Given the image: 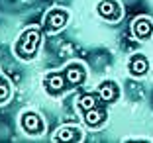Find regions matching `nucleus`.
Masks as SVG:
<instances>
[{
	"instance_id": "obj_1",
	"label": "nucleus",
	"mask_w": 153,
	"mask_h": 143,
	"mask_svg": "<svg viewBox=\"0 0 153 143\" xmlns=\"http://www.w3.org/2000/svg\"><path fill=\"white\" fill-rule=\"evenodd\" d=\"M86 76H88L86 63L75 59V61H69L67 65H63L57 71L45 73L43 79H41V86H43V92L47 96L61 98V96H65V94L73 92L75 88L85 84Z\"/></svg>"
},
{
	"instance_id": "obj_7",
	"label": "nucleus",
	"mask_w": 153,
	"mask_h": 143,
	"mask_svg": "<svg viewBox=\"0 0 153 143\" xmlns=\"http://www.w3.org/2000/svg\"><path fill=\"white\" fill-rule=\"evenodd\" d=\"M51 139L55 143H59V141L61 143H82L85 141V131H82V127H79L75 124H65L55 130Z\"/></svg>"
},
{
	"instance_id": "obj_3",
	"label": "nucleus",
	"mask_w": 153,
	"mask_h": 143,
	"mask_svg": "<svg viewBox=\"0 0 153 143\" xmlns=\"http://www.w3.org/2000/svg\"><path fill=\"white\" fill-rule=\"evenodd\" d=\"M43 36H45V31L41 26H30L26 30H22L12 45L14 55L24 63H30L33 59H37V55L41 51V45H43Z\"/></svg>"
},
{
	"instance_id": "obj_5",
	"label": "nucleus",
	"mask_w": 153,
	"mask_h": 143,
	"mask_svg": "<svg viewBox=\"0 0 153 143\" xmlns=\"http://www.w3.org/2000/svg\"><path fill=\"white\" fill-rule=\"evenodd\" d=\"M71 20V12L63 6H53L47 12L43 14V20H41V27H43L45 36H51V33H57V31L65 30Z\"/></svg>"
},
{
	"instance_id": "obj_11",
	"label": "nucleus",
	"mask_w": 153,
	"mask_h": 143,
	"mask_svg": "<svg viewBox=\"0 0 153 143\" xmlns=\"http://www.w3.org/2000/svg\"><path fill=\"white\" fill-rule=\"evenodd\" d=\"M12 94H14L12 82H10V79L4 73L0 71V106H6L10 102V98H12Z\"/></svg>"
},
{
	"instance_id": "obj_8",
	"label": "nucleus",
	"mask_w": 153,
	"mask_h": 143,
	"mask_svg": "<svg viewBox=\"0 0 153 143\" xmlns=\"http://www.w3.org/2000/svg\"><path fill=\"white\" fill-rule=\"evenodd\" d=\"M130 31L134 36V39H137V41L153 39V18H149V16H135L130 24Z\"/></svg>"
},
{
	"instance_id": "obj_10",
	"label": "nucleus",
	"mask_w": 153,
	"mask_h": 143,
	"mask_svg": "<svg viewBox=\"0 0 153 143\" xmlns=\"http://www.w3.org/2000/svg\"><path fill=\"white\" fill-rule=\"evenodd\" d=\"M96 90H98V94L108 104H114L122 98V88H120V84H118V81H114V79H104V81H100L98 86H96Z\"/></svg>"
},
{
	"instance_id": "obj_12",
	"label": "nucleus",
	"mask_w": 153,
	"mask_h": 143,
	"mask_svg": "<svg viewBox=\"0 0 153 143\" xmlns=\"http://www.w3.org/2000/svg\"><path fill=\"white\" fill-rule=\"evenodd\" d=\"M124 141H153V139L151 137H141V135H137V137H135V135H134V137H126Z\"/></svg>"
},
{
	"instance_id": "obj_6",
	"label": "nucleus",
	"mask_w": 153,
	"mask_h": 143,
	"mask_svg": "<svg viewBox=\"0 0 153 143\" xmlns=\"http://www.w3.org/2000/svg\"><path fill=\"white\" fill-rule=\"evenodd\" d=\"M96 14L108 24H118L124 18V6L120 0H100L96 4Z\"/></svg>"
},
{
	"instance_id": "obj_4",
	"label": "nucleus",
	"mask_w": 153,
	"mask_h": 143,
	"mask_svg": "<svg viewBox=\"0 0 153 143\" xmlns=\"http://www.w3.org/2000/svg\"><path fill=\"white\" fill-rule=\"evenodd\" d=\"M18 125L22 130V133H26L27 137H39V135L45 133V120L33 108H26V110L20 112Z\"/></svg>"
},
{
	"instance_id": "obj_9",
	"label": "nucleus",
	"mask_w": 153,
	"mask_h": 143,
	"mask_svg": "<svg viewBox=\"0 0 153 143\" xmlns=\"http://www.w3.org/2000/svg\"><path fill=\"white\" fill-rule=\"evenodd\" d=\"M126 69H128V75H130L131 79H143L149 73V59L145 57L143 53H134L128 59Z\"/></svg>"
},
{
	"instance_id": "obj_2",
	"label": "nucleus",
	"mask_w": 153,
	"mask_h": 143,
	"mask_svg": "<svg viewBox=\"0 0 153 143\" xmlns=\"http://www.w3.org/2000/svg\"><path fill=\"white\" fill-rule=\"evenodd\" d=\"M110 104L98 94V90H90V92H82L75 102L76 112L81 114L82 124L88 130H102L106 122L110 118Z\"/></svg>"
}]
</instances>
